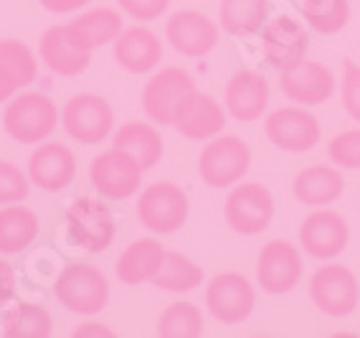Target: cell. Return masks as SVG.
Returning <instances> with one entry per match:
<instances>
[{
	"label": "cell",
	"mask_w": 360,
	"mask_h": 338,
	"mask_svg": "<svg viewBox=\"0 0 360 338\" xmlns=\"http://www.w3.org/2000/svg\"><path fill=\"white\" fill-rule=\"evenodd\" d=\"M251 163L249 145L236 135H216L200 150L198 176L211 189H229L246 176Z\"/></svg>",
	"instance_id": "3"
},
{
	"label": "cell",
	"mask_w": 360,
	"mask_h": 338,
	"mask_svg": "<svg viewBox=\"0 0 360 338\" xmlns=\"http://www.w3.org/2000/svg\"><path fill=\"white\" fill-rule=\"evenodd\" d=\"M221 31L216 20L198 11H178L165 23V41L188 59H200L219 46Z\"/></svg>",
	"instance_id": "15"
},
{
	"label": "cell",
	"mask_w": 360,
	"mask_h": 338,
	"mask_svg": "<svg viewBox=\"0 0 360 338\" xmlns=\"http://www.w3.org/2000/svg\"><path fill=\"white\" fill-rule=\"evenodd\" d=\"M15 287H18V275L6 260H0V308L15 298Z\"/></svg>",
	"instance_id": "38"
},
{
	"label": "cell",
	"mask_w": 360,
	"mask_h": 338,
	"mask_svg": "<svg viewBox=\"0 0 360 338\" xmlns=\"http://www.w3.org/2000/svg\"><path fill=\"white\" fill-rule=\"evenodd\" d=\"M200 282H203V270L180 252H165V260L153 277V285L167 293H191Z\"/></svg>",
	"instance_id": "30"
},
{
	"label": "cell",
	"mask_w": 360,
	"mask_h": 338,
	"mask_svg": "<svg viewBox=\"0 0 360 338\" xmlns=\"http://www.w3.org/2000/svg\"><path fill=\"white\" fill-rule=\"evenodd\" d=\"M340 97L347 115L355 123H360V66L355 61H345V66H342Z\"/></svg>",
	"instance_id": "36"
},
{
	"label": "cell",
	"mask_w": 360,
	"mask_h": 338,
	"mask_svg": "<svg viewBox=\"0 0 360 338\" xmlns=\"http://www.w3.org/2000/svg\"><path fill=\"white\" fill-rule=\"evenodd\" d=\"M39 237V216L20 204L0 208V254H18Z\"/></svg>",
	"instance_id": "27"
},
{
	"label": "cell",
	"mask_w": 360,
	"mask_h": 338,
	"mask_svg": "<svg viewBox=\"0 0 360 338\" xmlns=\"http://www.w3.org/2000/svg\"><path fill=\"white\" fill-rule=\"evenodd\" d=\"M64 28L79 49L94 51L107 44H115V39L122 33V15L112 8H94V11H86L79 18L69 20Z\"/></svg>",
	"instance_id": "23"
},
{
	"label": "cell",
	"mask_w": 360,
	"mask_h": 338,
	"mask_svg": "<svg viewBox=\"0 0 360 338\" xmlns=\"http://www.w3.org/2000/svg\"><path fill=\"white\" fill-rule=\"evenodd\" d=\"M53 295L66 311L77 315H94L110 300V282L94 265H66L53 282Z\"/></svg>",
	"instance_id": "2"
},
{
	"label": "cell",
	"mask_w": 360,
	"mask_h": 338,
	"mask_svg": "<svg viewBox=\"0 0 360 338\" xmlns=\"http://www.w3.org/2000/svg\"><path fill=\"white\" fill-rule=\"evenodd\" d=\"M165 260V249L158 239L145 237V239L129 242L117 260V277L122 285H140V282H153V277L160 270Z\"/></svg>",
	"instance_id": "25"
},
{
	"label": "cell",
	"mask_w": 360,
	"mask_h": 338,
	"mask_svg": "<svg viewBox=\"0 0 360 338\" xmlns=\"http://www.w3.org/2000/svg\"><path fill=\"white\" fill-rule=\"evenodd\" d=\"M266 0H221L219 23L229 36H254L266 23Z\"/></svg>",
	"instance_id": "28"
},
{
	"label": "cell",
	"mask_w": 360,
	"mask_h": 338,
	"mask_svg": "<svg viewBox=\"0 0 360 338\" xmlns=\"http://www.w3.org/2000/svg\"><path fill=\"white\" fill-rule=\"evenodd\" d=\"M206 306L219 323L236 325L251 315L257 306V290L249 282V277L238 273L213 275L206 285Z\"/></svg>",
	"instance_id": "9"
},
{
	"label": "cell",
	"mask_w": 360,
	"mask_h": 338,
	"mask_svg": "<svg viewBox=\"0 0 360 338\" xmlns=\"http://www.w3.org/2000/svg\"><path fill=\"white\" fill-rule=\"evenodd\" d=\"M269 143L287 153H307L322 137V127L312 112L302 107H282L274 110L264 123Z\"/></svg>",
	"instance_id": "13"
},
{
	"label": "cell",
	"mask_w": 360,
	"mask_h": 338,
	"mask_svg": "<svg viewBox=\"0 0 360 338\" xmlns=\"http://www.w3.org/2000/svg\"><path fill=\"white\" fill-rule=\"evenodd\" d=\"M195 89L193 77L186 69L178 66H167L150 77L142 87V107L153 123L158 125H170L173 123V110L180 99L186 97L188 92Z\"/></svg>",
	"instance_id": "16"
},
{
	"label": "cell",
	"mask_w": 360,
	"mask_h": 338,
	"mask_svg": "<svg viewBox=\"0 0 360 338\" xmlns=\"http://www.w3.org/2000/svg\"><path fill=\"white\" fill-rule=\"evenodd\" d=\"M279 89L290 102L302 104V107H312V104L328 102L335 94V77L328 66L320 61H307L302 59L292 69L279 72Z\"/></svg>",
	"instance_id": "17"
},
{
	"label": "cell",
	"mask_w": 360,
	"mask_h": 338,
	"mask_svg": "<svg viewBox=\"0 0 360 338\" xmlns=\"http://www.w3.org/2000/svg\"><path fill=\"white\" fill-rule=\"evenodd\" d=\"M39 54H41V61L53 74H58V77H79L91 64V51L79 49L69 39V33H66L64 26H51L41 36Z\"/></svg>",
	"instance_id": "22"
},
{
	"label": "cell",
	"mask_w": 360,
	"mask_h": 338,
	"mask_svg": "<svg viewBox=\"0 0 360 338\" xmlns=\"http://www.w3.org/2000/svg\"><path fill=\"white\" fill-rule=\"evenodd\" d=\"M300 13L322 36L340 33L350 20L347 0H300Z\"/></svg>",
	"instance_id": "32"
},
{
	"label": "cell",
	"mask_w": 360,
	"mask_h": 338,
	"mask_svg": "<svg viewBox=\"0 0 360 338\" xmlns=\"http://www.w3.org/2000/svg\"><path fill=\"white\" fill-rule=\"evenodd\" d=\"M224 104L238 123H257L269 104V82L259 72L241 69L226 82Z\"/></svg>",
	"instance_id": "20"
},
{
	"label": "cell",
	"mask_w": 360,
	"mask_h": 338,
	"mask_svg": "<svg viewBox=\"0 0 360 338\" xmlns=\"http://www.w3.org/2000/svg\"><path fill=\"white\" fill-rule=\"evenodd\" d=\"M15 92H18V87H13L8 79L0 77V102H8L11 97H15Z\"/></svg>",
	"instance_id": "41"
},
{
	"label": "cell",
	"mask_w": 360,
	"mask_h": 338,
	"mask_svg": "<svg viewBox=\"0 0 360 338\" xmlns=\"http://www.w3.org/2000/svg\"><path fill=\"white\" fill-rule=\"evenodd\" d=\"M292 191L297 201H302L304 206H328L342 196L345 178L338 165H309L295 176Z\"/></svg>",
	"instance_id": "24"
},
{
	"label": "cell",
	"mask_w": 360,
	"mask_h": 338,
	"mask_svg": "<svg viewBox=\"0 0 360 338\" xmlns=\"http://www.w3.org/2000/svg\"><path fill=\"white\" fill-rule=\"evenodd\" d=\"M309 49V36L300 20L292 15H277L264 23L262 28V54L266 64L277 72L292 69L304 59Z\"/></svg>",
	"instance_id": "14"
},
{
	"label": "cell",
	"mask_w": 360,
	"mask_h": 338,
	"mask_svg": "<svg viewBox=\"0 0 360 338\" xmlns=\"http://www.w3.org/2000/svg\"><path fill=\"white\" fill-rule=\"evenodd\" d=\"M66 229L77 247L86 252H104L115 239L112 211L99 199L82 196L66 211Z\"/></svg>",
	"instance_id": "8"
},
{
	"label": "cell",
	"mask_w": 360,
	"mask_h": 338,
	"mask_svg": "<svg viewBox=\"0 0 360 338\" xmlns=\"http://www.w3.org/2000/svg\"><path fill=\"white\" fill-rule=\"evenodd\" d=\"M61 125L69 137L82 145H97L107 140L115 127V110L99 94H77L64 104Z\"/></svg>",
	"instance_id": "6"
},
{
	"label": "cell",
	"mask_w": 360,
	"mask_h": 338,
	"mask_svg": "<svg viewBox=\"0 0 360 338\" xmlns=\"http://www.w3.org/2000/svg\"><path fill=\"white\" fill-rule=\"evenodd\" d=\"M328 156L338 168L360 170V127L335 135L328 145Z\"/></svg>",
	"instance_id": "34"
},
{
	"label": "cell",
	"mask_w": 360,
	"mask_h": 338,
	"mask_svg": "<svg viewBox=\"0 0 360 338\" xmlns=\"http://www.w3.org/2000/svg\"><path fill=\"white\" fill-rule=\"evenodd\" d=\"M117 3H120L122 13H127L135 20H142V23L160 18L170 6V0H117Z\"/></svg>",
	"instance_id": "37"
},
{
	"label": "cell",
	"mask_w": 360,
	"mask_h": 338,
	"mask_svg": "<svg viewBox=\"0 0 360 338\" xmlns=\"http://www.w3.org/2000/svg\"><path fill=\"white\" fill-rule=\"evenodd\" d=\"M36 74H39V64L26 44L15 39L0 41V77L20 89V87L33 84Z\"/></svg>",
	"instance_id": "31"
},
{
	"label": "cell",
	"mask_w": 360,
	"mask_h": 338,
	"mask_svg": "<svg viewBox=\"0 0 360 338\" xmlns=\"http://www.w3.org/2000/svg\"><path fill=\"white\" fill-rule=\"evenodd\" d=\"M137 219L153 234H173L188 219V194L175 183L158 181L142 189L137 199Z\"/></svg>",
	"instance_id": "4"
},
{
	"label": "cell",
	"mask_w": 360,
	"mask_h": 338,
	"mask_svg": "<svg viewBox=\"0 0 360 338\" xmlns=\"http://www.w3.org/2000/svg\"><path fill=\"white\" fill-rule=\"evenodd\" d=\"M158 336L162 338H198L203 336V313L195 303H170L160 313Z\"/></svg>",
	"instance_id": "33"
},
{
	"label": "cell",
	"mask_w": 360,
	"mask_h": 338,
	"mask_svg": "<svg viewBox=\"0 0 360 338\" xmlns=\"http://www.w3.org/2000/svg\"><path fill=\"white\" fill-rule=\"evenodd\" d=\"M224 219L236 234H262L274 219V196L262 183H238L226 196Z\"/></svg>",
	"instance_id": "5"
},
{
	"label": "cell",
	"mask_w": 360,
	"mask_h": 338,
	"mask_svg": "<svg viewBox=\"0 0 360 338\" xmlns=\"http://www.w3.org/2000/svg\"><path fill=\"white\" fill-rule=\"evenodd\" d=\"M58 107L51 97L41 92H26L18 97L8 99V107L3 112V127L15 143L20 145H39L56 130Z\"/></svg>",
	"instance_id": "1"
},
{
	"label": "cell",
	"mask_w": 360,
	"mask_h": 338,
	"mask_svg": "<svg viewBox=\"0 0 360 338\" xmlns=\"http://www.w3.org/2000/svg\"><path fill=\"white\" fill-rule=\"evenodd\" d=\"M115 59L129 74H148L162 61V44L150 28H122L115 39Z\"/></svg>",
	"instance_id": "21"
},
{
	"label": "cell",
	"mask_w": 360,
	"mask_h": 338,
	"mask_svg": "<svg viewBox=\"0 0 360 338\" xmlns=\"http://www.w3.org/2000/svg\"><path fill=\"white\" fill-rule=\"evenodd\" d=\"M350 229L347 221L335 211H312L300 227V244L315 260H335L345 252Z\"/></svg>",
	"instance_id": "18"
},
{
	"label": "cell",
	"mask_w": 360,
	"mask_h": 338,
	"mask_svg": "<svg viewBox=\"0 0 360 338\" xmlns=\"http://www.w3.org/2000/svg\"><path fill=\"white\" fill-rule=\"evenodd\" d=\"M112 148L124 150L142 170L155 168V165L160 163L162 153H165L160 132L155 130L150 123H140V120L124 123L122 127L115 132V137H112Z\"/></svg>",
	"instance_id": "26"
},
{
	"label": "cell",
	"mask_w": 360,
	"mask_h": 338,
	"mask_svg": "<svg viewBox=\"0 0 360 338\" xmlns=\"http://www.w3.org/2000/svg\"><path fill=\"white\" fill-rule=\"evenodd\" d=\"M309 298L330 318H345L360 303L358 277L345 265H322L309 280Z\"/></svg>",
	"instance_id": "7"
},
{
	"label": "cell",
	"mask_w": 360,
	"mask_h": 338,
	"mask_svg": "<svg viewBox=\"0 0 360 338\" xmlns=\"http://www.w3.org/2000/svg\"><path fill=\"white\" fill-rule=\"evenodd\" d=\"M41 6L49 11V13H74V11H79V8H84L89 0H39Z\"/></svg>",
	"instance_id": "40"
},
{
	"label": "cell",
	"mask_w": 360,
	"mask_h": 338,
	"mask_svg": "<svg viewBox=\"0 0 360 338\" xmlns=\"http://www.w3.org/2000/svg\"><path fill=\"white\" fill-rule=\"evenodd\" d=\"M302 280V254L287 239L266 242L257 260V282L264 293L284 295Z\"/></svg>",
	"instance_id": "11"
},
{
	"label": "cell",
	"mask_w": 360,
	"mask_h": 338,
	"mask_svg": "<svg viewBox=\"0 0 360 338\" xmlns=\"http://www.w3.org/2000/svg\"><path fill=\"white\" fill-rule=\"evenodd\" d=\"M89 178L99 196L112 199V201H124L140 191L142 168L124 150L110 148L91 161Z\"/></svg>",
	"instance_id": "10"
},
{
	"label": "cell",
	"mask_w": 360,
	"mask_h": 338,
	"mask_svg": "<svg viewBox=\"0 0 360 338\" xmlns=\"http://www.w3.org/2000/svg\"><path fill=\"white\" fill-rule=\"evenodd\" d=\"M53 333V318L44 306L18 300L3 318L6 338H49Z\"/></svg>",
	"instance_id": "29"
},
{
	"label": "cell",
	"mask_w": 360,
	"mask_h": 338,
	"mask_svg": "<svg viewBox=\"0 0 360 338\" xmlns=\"http://www.w3.org/2000/svg\"><path fill=\"white\" fill-rule=\"evenodd\" d=\"M31 178L8 161H0V204H20L28 199Z\"/></svg>",
	"instance_id": "35"
},
{
	"label": "cell",
	"mask_w": 360,
	"mask_h": 338,
	"mask_svg": "<svg viewBox=\"0 0 360 338\" xmlns=\"http://www.w3.org/2000/svg\"><path fill=\"white\" fill-rule=\"evenodd\" d=\"M28 178L46 194H58L77 178V158L64 143H44L28 158Z\"/></svg>",
	"instance_id": "19"
},
{
	"label": "cell",
	"mask_w": 360,
	"mask_h": 338,
	"mask_svg": "<svg viewBox=\"0 0 360 338\" xmlns=\"http://www.w3.org/2000/svg\"><path fill=\"white\" fill-rule=\"evenodd\" d=\"M74 338H112L115 336V331L112 328H107L104 323H94V320H89V323H82L79 328H74V333H71Z\"/></svg>",
	"instance_id": "39"
},
{
	"label": "cell",
	"mask_w": 360,
	"mask_h": 338,
	"mask_svg": "<svg viewBox=\"0 0 360 338\" xmlns=\"http://www.w3.org/2000/svg\"><path fill=\"white\" fill-rule=\"evenodd\" d=\"M175 130L188 140H211V137L221 135L226 125V110L221 102L206 92H188L186 97L175 104L173 110V123Z\"/></svg>",
	"instance_id": "12"
}]
</instances>
